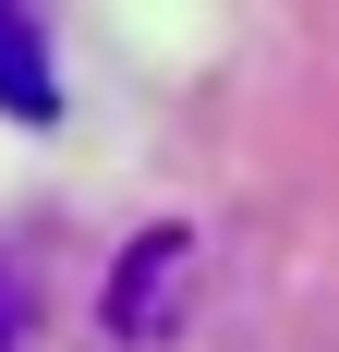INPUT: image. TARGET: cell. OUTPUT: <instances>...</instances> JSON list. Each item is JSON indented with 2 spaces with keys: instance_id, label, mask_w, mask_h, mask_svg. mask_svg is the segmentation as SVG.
I'll return each mask as SVG.
<instances>
[{
  "instance_id": "obj_2",
  "label": "cell",
  "mask_w": 339,
  "mask_h": 352,
  "mask_svg": "<svg viewBox=\"0 0 339 352\" xmlns=\"http://www.w3.org/2000/svg\"><path fill=\"white\" fill-rule=\"evenodd\" d=\"M12 328H25V304H12V280H0V352H12Z\"/></svg>"
},
{
  "instance_id": "obj_1",
  "label": "cell",
  "mask_w": 339,
  "mask_h": 352,
  "mask_svg": "<svg viewBox=\"0 0 339 352\" xmlns=\"http://www.w3.org/2000/svg\"><path fill=\"white\" fill-rule=\"evenodd\" d=\"M0 109L12 122H61V61H49L25 0H0Z\"/></svg>"
}]
</instances>
